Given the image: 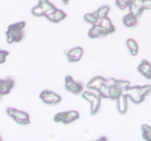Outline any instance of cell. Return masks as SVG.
<instances>
[{"mask_svg": "<svg viewBox=\"0 0 151 141\" xmlns=\"http://www.w3.org/2000/svg\"><path fill=\"white\" fill-rule=\"evenodd\" d=\"M26 26V21L16 22L9 25L7 30L6 31V40L8 44H12L13 43H19L25 38L24 28Z\"/></svg>", "mask_w": 151, "mask_h": 141, "instance_id": "1", "label": "cell"}, {"mask_svg": "<svg viewBox=\"0 0 151 141\" xmlns=\"http://www.w3.org/2000/svg\"><path fill=\"white\" fill-rule=\"evenodd\" d=\"M6 114L20 125H28L30 123L29 115L24 111L9 107L6 108Z\"/></svg>", "mask_w": 151, "mask_h": 141, "instance_id": "2", "label": "cell"}, {"mask_svg": "<svg viewBox=\"0 0 151 141\" xmlns=\"http://www.w3.org/2000/svg\"><path fill=\"white\" fill-rule=\"evenodd\" d=\"M39 98L44 103L49 105H56L61 101L62 98L60 95L50 90H44L41 92Z\"/></svg>", "mask_w": 151, "mask_h": 141, "instance_id": "3", "label": "cell"}, {"mask_svg": "<svg viewBox=\"0 0 151 141\" xmlns=\"http://www.w3.org/2000/svg\"><path fill=\"white\" fill-rule=\"evenodd\" d=\"M65 88L75 95H79L83 91L84 85L82 82L75 81L72 76L67 75L65 77Z\"/></svg>", "mask_w": 151, "mask_h": 141, "instance_id": "4", "label": "cell"}, {"mask_svg": "<svg viewBox=\"0 0 151 141\" xmlns=\"http://www.w3.org/2000/svg\"><path fill=\"white\" fill-rule=\"evenodd\" d=\"M140 88H141V86H139V85L134 87L129 86L125 90V93L127 94L128 98L135 104H141L142 102L144 101L145 98L139 94Z\"/></svg>", "mask_w": 151, "mask_h": 141, "instance_id": "5", "label": "cell"}, {"mask_svg": "<svg viewBox=\"0 0 151 141\" xmlns=\"http://www.w3.org/2000/svg\"><path fill=\"white\" fill-rule=\"evenodd\" d=\"M15 85H16V80L13 76H6L2 80V83L0 88V94L1 95L9 94L15 87Z\"/></svg>", "mask_w": 151, "mask_h": 141, "instance_id": "6", "label": "cell"}, {"mask_svg": "<svg viewBox=\"0 0 151 141\" xmlns=\"http://www.w3.org/2000/svg\"><path fill=\"white\" fill-rule=\"evenodd\" d=\"M68 61L70 63H77L80 61L83 55V49L81 46H76L71 48L66 53Z\"/></svg>", "mask_w": 151, "mask_h": 141, "instance_id": "7", "label": "cell"}, {"mask_svg": "<svg viewBox=\"0 0 151 141\" xmlns=\"http://www.w3.org/2000/svg\"><path fill=\"white\" fill-rule=\"evenodd\" d=\"M67 17V14L60 9H56L53 13L45 16L46 19L52 23H59Z\"/></svg>", "mask_w": 151, "mask_h": 141, "instance_id": "8", "label": "cell"}, {"mask_svg": "<svg viewBox=\"0 0 151 141\" xmlns=\"http://www.w3.org/2000/svg\"><path fill=\"white\" fill-rule=\"evenodd\" d=\"M98 24L100 25L101 27L103 28L106 36H107L108 35H109V34L114 33V32L116 31V27L114 26L113 24H112L111 20L108 16L103 18V19H100V20L99 21Z\"/></svg>", "mask_w": 151, "mask_h": 141, "instance_id": "9", "label": "cell"}, {"mask_svg": "<svg viewBox=\"0 0 151 141\" xmlns=\"http://www.w3.org/2000/svg\"><path fill=\"white\" fill-rule=\"evenodd\" d=\"M128 96L126 93H123L117 100H116V107H117V110L121 114H125L126 113L127 110L128 108Z\"/></svg>", "mask_w": 151, "mask_h": 141, "instance_id": "10", "label": "cell"}, {"mask_svg": "<svg viewBox=\"0 0 151 141\" xmlns=\"http://www.w3.org/2000/svg\"><path fill=\"white\" fill-rule=\"evenodd\" d=\"M137 70L145 77L148 79H151V64L147 60H143L142 61V63L137 68Z\"/></svg>", "mask_w": 151, "mask_h": 141, "instance_id": "11", "label": "cell"}, {"mask_svg": "<svg viewBox=\"0 0 151 141\" xmlns=\"http://www.w3.org/2000/svg\"><path fill=\"white\" fill-rule=\"evenodd\" d=\"M138 19L139 18L134 16V14H132L131 13H129L125 15V16H124V17L122 18V22H123L124 25L125 26H127V27H135V26H137L138 25Z\"/></svg>", "mask_w": 151, "mask_h": 141, "instance_id": "12", "label": "cell"}, {"mask_svg": "<svg viewBox=\"0 0 151 141\" xmlns=\"http://www.w3.org/2000/svg\"><path fill=\"white\" fill-rule=\"evenodd\" d=\"M105 79L103 76H97L94 77L93 79H91L89 82L87 84V88H89L91 90H99V89L100 88V87L104 84Z\"/></svg>", "mask_w": 151, "mask_h": 141, "instance_id": "13", "label": "cell"}, {"mask_svg": "<svg viewBox=\"0 0 151 141\" xmlns=\"http://www.w3.org/2000/svg\"><path fill=\"white\" fill-rule=\"evenodd\" d=\"M88 36L90 38H98L100 37H106L104 30L99 24L93 25L88 32Z\"/></svg>", "mask_w": 151, "mask_h": 141, "instance_id": "14", "label": "cell"}, {"mask_svg": "<svg viewBox=\"0 0 151 141\" xmlns=\"http://www.w3.org/2000/svg\"><path fill=\"white\" fill-rule=\"evenodd\" d=\"M125 90L117 85L109 88V98L111 100H117L122 94Z\"/></svg>", "mask_w": 151, "mask_h": 141, "instance_id": "15", "label": "cell"}, {"mask_svg": "<svg viewBox=\"0 0 151 141\" xmlns=\"http://www.w3.org/2000/svg\"><path fill=\"white\" fill-rule=\"evenodd\" d=\"M101 98L102 97L100 95L96 94L95 96L90 101L91 103V115H95L97 114L100 109L101 106Z\"/></svg>", "mask_w": 151, "mask_h": 141, "instance_id": "16", "label": "cell"}, {"mask_svg": "<svg viewBox=\"0 0 151 141\" xmlns=\"http://www.w3.org/2000/svg\"><path fill=\"white\" fill-rule=\"evenodd\" d=\"M80 118V114L77 110H70V111H66L65 114V118L63 120V124H69L73 123L75 120Z\"/></svg>", "mask_w": 151, "mask_h": 141, "instance_id": "17", "label": "cell"}, {"mask_svg": "<svg viewBox=\"0 0 151 141\" xmlns=\"http://www.w3.org/2000/svg\"><path fill=\"white\" fill-rule=\"evenodd\" d=\"M126 45L131 54L133 56H137L139 52V45L137 41L133 38H128L126 41Z\"/></svg>", "mask_w": 151, "mask_h": 141, "instance_id": "18", "label": "cell"}, {"mask_svg": "<svg viewBox=\"0 0 151 141\" xmlns=\"http://www.w3.org/2000/svg\"><path fill=\"white\" fill-rule=\"evenodd\" d=\"M83 18L84 20H85L87 23L90 24H91L92 26L93 25L98 24L99 21H100V19L97 18L95 12H94V13H86V14L84 15Z\"/></svg>", "mask_w": 151, "mask_h": 141, "instance_id": "19", "label": "cell"}, {"mask_svg": "<svg viewBox=\"0 0 151 141\" xmlns=\"http://www.w3.org/2000/svg\"><path fill=\"white\" fill-rule=\"evenodd\" d=\"M109 11H110V7L109 5H103L100 7L97 11H95L96 15L99 19H103V18L108 16Z\"/></svg>", "mask_w": 151, "mask_h": 141, "instance_id": "20", "label": "cell"}, {"mask_svg": "<svg viewBox=\"0 0 151 141\" xmlns=\"http://www.w3.org/2000/svg\"><path fill=\"white\" fill-rule=\"evenodd\" d=\"M38 5L41 6L42 7L43 10H44V12L50 11V10H52V9H55L57 7L55 6V4H53L51 1H50L49 0H39L38 1Z\"/></svg>", "mask_w": 151, "mask_h": 141, "instance_id": "21", "label": "cell"}, {"mask_svg": "<svg viewBox=\"0 0 151 141\" xmlns=\"http://www.w3.org/2000/svg\"><path fill=\"white\" fill-rule=\"evenodd\" d=\"M128 8H129V11H130L129 13H131L132 14H134V16H136L138 18H139L140 16L142 15L143 12H144V10H143L142 8L137 7V6H135L134 4H133L132 1H131V4L129 5Z\"/></svg>", "mask_w": 151, "mask_h": 141, "instance_id": "22", "label": "cell"}, {"mask_svg": "<svg viewBox=\"0 0 151 141\" xmlns=\"http://www.w3.org/2000/svg\"><path fill=\"white\" fill-rule=\"evenodd\" d=\"M31 13L35 17H42V16H45V12L43 10L42 7L40 5H36L34 7H32V10H31Z\"/></svg>", "mask_w": 151, "mask_h": 141, "instance_id": "23", "label": "cell"}, {"mask_svg": "<svg viewBox=\"0 0 151 141\" xmlns=\"http://www.w3.org/2000/svg\"><path fill=\"white\" fill-rule=\"evenodd\" d=\"M99 95L103 98H109V88L103 84L98 90Z\"/></svg>", "mask_w": 151, "mask_h": 141, "instance_id": "24", "label": "cell"}, {"mask_svg": "<svg viewBox=\"0 0 151 141\" xmlns=\"http://www.w3.org/2000/svg\"><path fill=\"white\" fill-rule=\"evenodd\" d=\"M132 0H116V4L120 10L128 8L131 4Z\"/></svg>", "mask_w": 151, "mask_h": 141, "instance_id": "25", "label": "cell"}, {"mask_svg": "<svg viewBox=\"0 0 151 141\" xmlns=\"http://www.w3.org/2000/svg\"><path fill=\"white\" fill-rule=\"evenodd\" d=\"M151 93V85H146L141 86L139 90V94L142 97L145 98L147 95H148Z\"/></svg>", "mask_w": 151, "mask_h": 141, "instance_id": "26", "label": "cell"}, {"mask_svg": "<svg viewBox=\"0 0 151 141\" xmlns=\"http://www.w3.org/2000/svg\"><path fill=\"white\" fill-rule=\"evenodd\" d=\"M10 54V52L6 50L0 49V65L6 62V57Z\"/></svg>", "mask_w": 151, "mask_h": 141, "instance_id": "27", "label": "cell"}, {"mask_svg": "<svg viewBox=\"0 0 151 141\" xmlns=\"http://www.w3.org/2000/svg\"><path fill=\"white\" fill-rule=\"evenodd\" d=\"M116 85H119L124 90H125L131 85V82H130V81L127 80H116Z\"/></svg>", "mask_w": 151, "mask_h": 141, "instance_id": "28", "label": "cell"}, {"mask_svg": "<svg viewBox=\"0 0 151 141\" xmlns=\"http://www.w3.org/2000/svg\"><path fill=\"white\" fill-rule=\"evenodd\" d=\"M104 84L106 85V86H108L109 88H110V87L114 86V85H116V79H115L114 78H109V79H106V80H105V82H104Z\"/></svg>", "mask_w": 151, "mask_h": 141, "instance_id": "29", "label": "cell"}, {"mask_svg": "<svg viewBox=\"0 0 151 141\" xmlns=\"http://www.w3.org/2000/svg\"><path fill=\"white\" fill-rule=\"evenodd\" d=\"M143 10H150L151 9V0H145L142 6Z\"/></svg>", "mask_w": 151, "mask_h": 141, "instance_id": "30", "label": "cell"}, {"mask_svg": "<svg viewBox=\"0 0 151 141\" xmlns=\"http://www.w3.org/2000/svg\"><path fill=\"white\" fill-rule=\"evenodd\" d=\"M144 1L145 0H132V3L134 4V5L137 6V7L142 8L143 2H144Z\"/></svg>", "mask_w": 151, "mask_h": 141, "instance_id": "31", "label": "cell"}, {"mask_svg": "<svg viewBox=\"0 0 151 141\" xmlns=\"http://www.w3.org/2000/svg\"><path fill=\"white\" fill-rule=\"evenodd\" d=\"M143 138L146 140L151 141V132H142Z\"/></svg>", "mask_w": 151, "mask_h": 141, "instance_id": "32", "label": "cell"}, {"mask_svg": "<svg viewBox=\"0 0 151 141\" xmlns=\"http://www.w3.org/2000/svg\"><path fill=\"white\" fill-rule=\"evenodd\" d=\"M62 2L63 3L64 5H67L69 2V0H62Z\"/></svg>", "mask_w": 151, "mask_h": 141, "instance_id": "33", "label": "cell"}, {"mask_svg": "<svg viewBox=\"0 0 151 141\" xmlns=\"http://www.w3.org/2000/svg\"><path fill=\"white\" fill-rule=\"evenodd\" d=\"M2 80H3V79H0V88H1V83H2Z\"/></svg>", "mask_w": 151, "mask_h": 141, "instance_id": "34", "label": "cell"}, {"mask_svg": "<svg viewBox=\"0 0 151 141\" xmlns=\"http://www.w3.org/2000/svg\"><path fill=\"white\" fill-rule=\"evenodd\" d=\"M1 140H2V137H1V136L0 135V141H1Z\"/></svg>", "mask_w": 151, "mask_h": 141, "instance_id": "35", "label": "cell"}, {"mask_svg": "<svg viewBox=\"0 0 151 141\" xmlns=\"http://www.w3.org/2000/svg\"><path fill=\"white\" fill-rule=\"evenodd\" d=\"M1 94H0V100H1Z\"/></svg>", "mask_w": 151, "mask_h": 141, "instance_id": "36", "label": "cell"}, {"mask_svg": "<svg viewBox=\"0 0 151 141\" xmlns=\"http://www.w3.org/2000/svg\"><path fill=\"white\" fill-rule=\"evenodd\" d=\"M150 74H151V70H150Z\"/></svg>", "mask_w": 151, "mask_h": 141, "instance_id": "37", "label": "cell"}]
</instances>
